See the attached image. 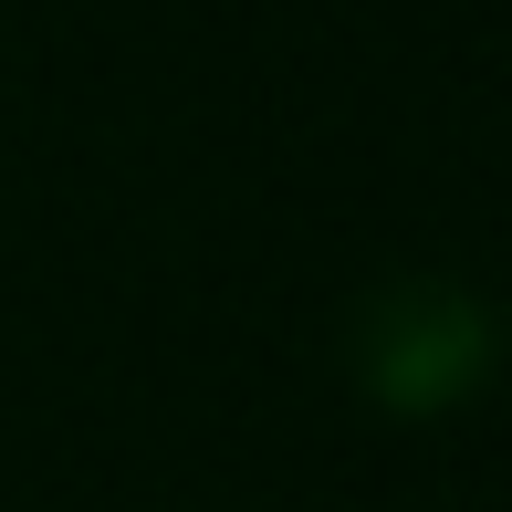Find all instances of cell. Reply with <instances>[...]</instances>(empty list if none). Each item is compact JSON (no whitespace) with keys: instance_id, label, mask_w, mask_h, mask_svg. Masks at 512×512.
<instances>
[{"instance_id":"cell-1","label":"cell","mask_w":512,"mask_h":512,"mask_svg":"<svg viewBox=\"0 0 512 512\" xmlns=\"http://www.w3.org/2000/svg\"><path fill=\"white\" fill-rule=\"evenodd\" d=\"M492 366V314L460 283H387L356 314V377L377 387V408L398 418H439L460 408Z\"/></svg>"}]
</instances>
